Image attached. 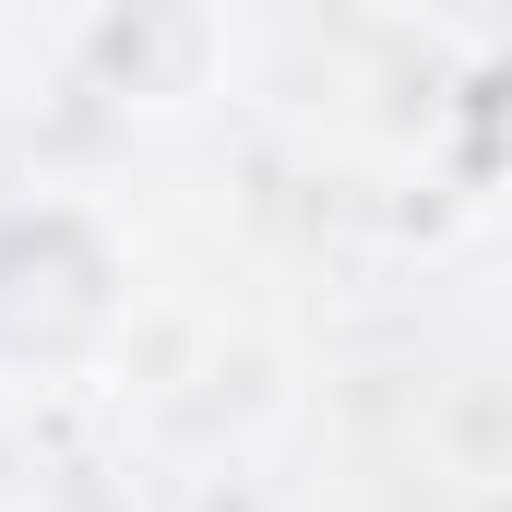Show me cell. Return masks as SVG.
Listing matches in <instances>:
<instances>
[{
	"label": "cell",
	"mask_w": 512,
	"mask_h": 512,
	"mask_svg": "<svg viewBox=\"0 0 512 512\" xmlns=\"http://www.w3.org/2000/svg\"><path fill=\"white\" fill-rule=\"evenodd\" d=\"M24 310H36V382H72L131 346V251L96 203L0 215V370L24 358Z\"/></svg>",
	"instance_id": "obj_1"
}]
</instances>
